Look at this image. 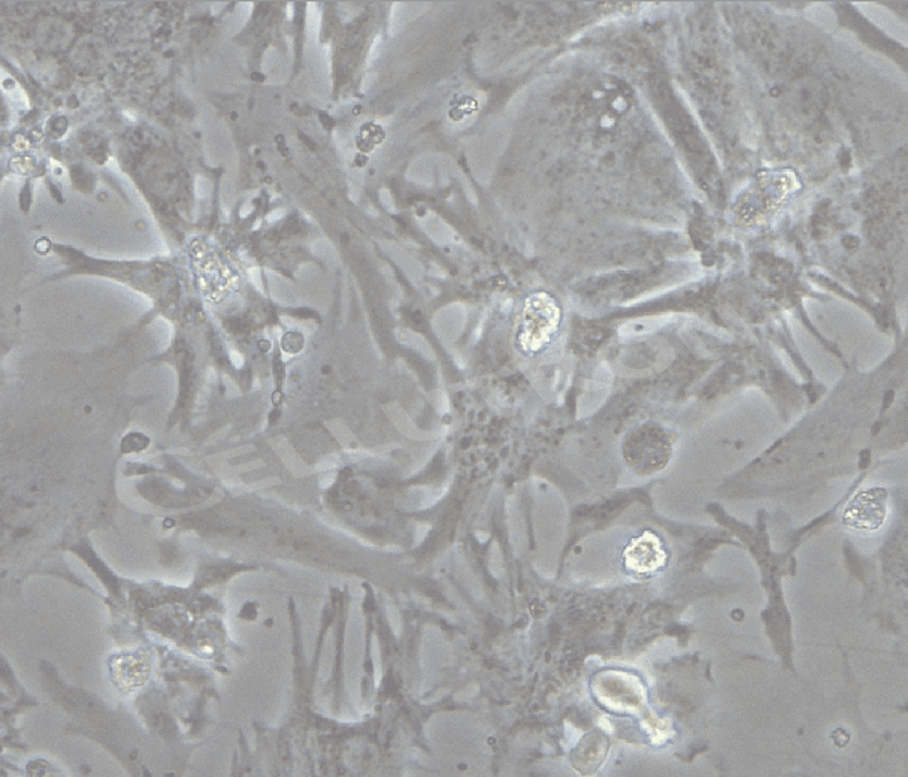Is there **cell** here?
<instances>
[{
    "instance_id": "obj_1",
    "label": "cell",
    "mask_w": 908,
    "mask_h": 777,
    "mask_svg": "<svg viewBox=\"0 0 908 777\" xmlns=\"http://www.w3.org/2000/svg\"><path fill=\"white\" fill-rule=\"evenodd\" d=\"M562 321L561 307L549 294H535L528 298L518 325L517 343L525 354L545 350L558 334Z\"/></svg>"
},
{
    "instance_id": "obj_2",
    "label": "cell",
    "mask_w": 908,
    "mask_h": 777,
    "mask_svg": "<svg viewBox=\"0 0 908 777\" xmlns=\"http://www.w3.org/2000/svg\"><path fill=\"white\" fill-rule=\"evenodd\" d=\"M800 189V181L789 171L761 174L755 188L743 194L737 212L749 224H756L776 212Z\"/></svg>"
},
{
    "instance_id": "obj_3",
    "label": "cell",
    "mask_w": 908,
    "mask_h": 777,
    "mask_svg": "<svg viewBox=\"0 0 908 777\" xmlns=\"http://www.w3.org/2000/svg\"><path fill=\"white\" fill-rule=\"evenodd\" d=\"M671 455L670 434L658 423L642 425L628 439L626 459L638 475H655L667 467Z\"/></svg>"
},
{
    "instance_id": "obj_4",
    "label": "cell",
    "mask_w": 908,
    "mask_h": 777,
    "mask_svg": "<svg viewBox=\"0 0 908 777\" xmlns=\"http://www.w3.org/2000/svg\"><path fill=\"white\" fill-rule=\"evenodd\" d=\"M887 516V492L883 488L858 493L847 505L843 521L859 531H877Z\"/></svg>"
},
{
    "instance_id": "obj_5",
    "label": "cell",
    "mask_w": 908,
    "mask_h": 777,
    "mask_svg": "<svg viewBox=\"0 0 908 777\" xmlns=\"http://www.w3.org/2000/svg\"><path fill=\"white\" fill-rule=\"evenodd\" d=\"M624 566L635 574H653L662 570L668 553L660 538L652 531L634 538L623 550Z\"/></svg>"
},
{
    "instance_id": "obj_6",
    "label": "cell",
    "mask_w": 908,
    "mask_h": 777,
    "mask_svg": "<svg viewBox=\"0 0 908 777\" xmlns=\"http://www.w3.org/2000/svg\"><path fill=\"white\" fill-rule=\"evenodd\" d=\"M147 676L144 662L138 661L136 658H124L119 662V670H117V678L128 686H135L142 683V680Z\"/></svg>"
},
{
    "instance_id": "obj_7",
    "label": "cell",
    "mask_w": 908,
    "mask_h": 777,
    "mask_svg": "<svg viewBox=\"0 0 908 777\" xmlns=\"http://www.w3.org/2000/svg\"><path fill=\"white\" fill-rule=\"evenodd\" d=\"M31 159H24V157H20V159H15L11 164V168H14L15 171L20 174H26L34 168V165L31 164Z\"/></svg>"
}]
</instances>
